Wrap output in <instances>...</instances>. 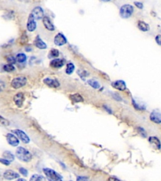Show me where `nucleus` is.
<instances>
[{"label":"nucleus","instance_id":"obj_1","mask_svg":"<svg viewBox=\"0 0 161 181\" xmlns=\"http://www.w3.org/2000/svg\"><path fill=\"white\" fill-rule=\"evenodd\" d=\"M16 156L20 161L24 162H29L32 158L31 153L26 149L20 147L16 152Z\"/></svg>","mask_w":161,"mask_h":181},{"label":"nucleus","instance_id":"obj_2","mask_svg":"<svg viewBox=\"0 0 161 181\" xmlns=\"http://www.w3.org/2000/svg\"><path fill=\"white\" fill-rule=\"evenodd\" d=\"M134 13V7L130 5H124L120 10V15L122 18L127 19L130 18Z\"/></svg>","mask_w":161,"mask_h":181},{"label":"nucleus","instance_id":"obj_3","mask_svg":"<svg viewBox=\"0 0 161 181\" xmlns=\"http://www.w3.org/2000/svg\"><path fill=\"white\" fill-rule=\"evenodd\" d=\"M44 173L49 180H61L62 179V176L56 172L55 170L49 169V168H44L43 169Z\"/></svg>","mask_w":161,"mask_h":181},{"label":"nucleus","instance_id":"obj_4","mask_svg":"<svg viewBox=\"0 0 161 181\" xmlns=\"http://www.w3.org/2000/svg\"><path fill=\"white\" fill-rule=\"evenodd\" d=\"M27 79L24 76H20L14 78L11 83V86L14 89H19L22 87L26 84Z\"/></svg>","mask_w":161,"mask_h":181},{"label":"nucleus","instance_id":"obj_5","mask_svg":"<svg viewBox=\"0 0 161 181\" xmlns=\"http://www.w3.org/2000/svg\"><path fill=\"white\" fill-rule=\"evenodd\" d=\"M13 133H15L22 142L24 143H29L30 141L29 137L25 133V132L21 130H12Z\"/></svg>","mask_w":161,"mask_h":181},{"label":"nucleus","instance_id":"obj_6","mask_svg":"<svg viewBox=\"0 0 161 181\" xmlns=\"http://www.w3.org/2000/svg\"><path fill=\"white\" fill-rule=\"evenodd\" d=\"M31 14L33 15V18L36 20H39L40 19H42L44 17V10L40 6H36V8H34Z\"/></svg>","mask_w":161,"mask_h":181},{"label":"nucleus","instance_id":"obj_7","mask_svg":"<svg viewBox=\"0 0 161 181\" xmlns=\"http://www.w3.org/2000/svg\"><path fill=\"white\" fill-rule=\"evenodd\" d=\"M26 29L29 32H33L37 29V23L36 20L33 18V15L30 13L29 18H28L27 23H26Z\"/></svg>","mask_w":161,"mask_h":181},{"label":"nucleus","instance_id":"obj_8","mask_svg":"<svg viewBox=\"0 0 161 181\" xmlns=\"http://www.w3.org/2000/svg\"><path fill=\"white\" fill-rule=\"evenodd\" d=\"M67 43V38L61 33H59L54 37V44L57 46H62Z\"/></svg>","mask_w":161,"mask_h":181},{"label":"nucleus","instance_id":"obj_9","mask_svg":"<svg viewBox=\"0 0 161 181\" xmlns=\"http://www.w3.org/2000/svg\"><path fill=\"white\" fill-rule=\"evenodd\" d=\"M6 140L13 147H17L20 143V141L17 137L12 133H8L6 135Z\"/></svg>","mask_w":161,"mask_h":181},{"label":"nucleus","instance_id":"obj_10","mask_svg":"<svg viewBox=\"0 0 161 181\" xmlns=\"http://www.w3.org/2000/svg\"><path fill=\"white\" fill-rule=\"evenodd\" d=\"M42 22L45 29L48 31L53 32L55 30V26L52 23L51 19L48 17H44L42 18Z\"/></svg>","mask_w":161,"mask_h":181},{"label":"nucleus","instance_id":"obj_11","mask_svg":"<svg viewBox=\"0 0 161 181\" xmlns=\"http://www.w3.org/2000/svg\"><path fill=\"white\" fill-rule=\"evenodd\" d=\"M25 100L24 94L22 93H18L14 96V102L18 107H22Z\"/></svg>","mask_w":161,"mask_h":181},{"label":"nucleus","instance_id":"obj_12","mask_svg":"<svg viewBox=\"0 0 161 181\" xmlns=\"http://www.w3.org/2000/svg\"><path fill=\"white\" fill-rule=\"evenodd\" d=\"M3 177L5 179L7 180H13V179H16L20 177V175L18 173L14 172L11 170H6L3 173Z\"/></svg>","mask_w":161,"mask_h":181},{"label":"nucleus","instance_id":"obj_13","mask_svg":"<svg viewBox=\"0 0 161 181\" xmlns=\"http://www.w3.org/2000/svg\"><path fill=\"white\" fill-rule=\"evenodd\" d=\"M44 84H45L47 86H48L50 87L56 88V87H58L60 86L59 82L57 80H55L51 78H45L44 80Z\"/></svg>","mask_w":161,"mask_h":181},{"label":"nucleus","instance_id":"obj_14","mask_svg":"<svg viewBox=\"0 0 161 181\" xmlns=\"http://www.w3.org/2000/svg\"><path fill=\"white\" fill-rule=\"evenodd\" d=\"M34 45H36V47H37L38 48H39V49H45V48H47V44L40 38L39 35H37L36 39H35Z\"/></svg>","mask_w":161,"mask_h":181},{"label":"nucleus","instance_id":"obj_15","mask_svg":"<svg viewBox=\"0 0 161 181\" xmlns=\"http://www.w3.org/2000/svg\"><path fill=\"white\" fill-rule=\"evenodd\" d=\"M112 86L119 91H124L126 89V84L123 81L119 80L112 83Z\"/></svg>","mask_w":161,"mask_h":181},{"label":"nucleus","instance_id":"obj_16","mask_svg":"<svg viewBox=\"0 0 161 181\" xmlns=\"http://www.w3.org/2000/svg\"><path fill=\"white\" fill-rule=\"evenodd\" d=\"M64 60L60 59H56L51 60L50 62V66L53 68H60L64 65Z\"/></svg>","mask_w":161,"mask_h":181},{"label":"nucleus","instance_id":"obj_17","mask_svg":"<svg viewBox=\"0 0 161 181\" xmlns=\"http://www.w3.org/2000/svg\"><path fill=\"white\" fill-rule=\"evenodd\" d=\"M150 118L152 121L156 123H161V113L157 112L156 111H153V112L150 114Z\"/></svg>","mask_w":161,"mask_h":181},{"label":"nucleus","instance_id":"obj_18","mask_svg":"<svg viewBox=\"0 0 161 181\" xmlns=\"http://www.w3.org/2000/svg\"><path fill=\"white\" fill-rule=\"evenodd\" d=\"M149 141L150 145L154 149H156L157 150H159L160 149V145H161L160 142L157 137H151L149 138Z\"/></svg>","mask_w":161,"mask_h":181},{"label":"nucleus","instance_id":"obj_19","mask_svg":"<svg viewBox=\"0 0 161 181\" xmlns=\"http://www.w3.org/2000/svg\"><path fill=\"white\" fill-rule=\"evenodd\" d=\"M138 28L142 32H147L149 30V25L142 21H139L138 22Z\"/></svg>","mask_w":161,"mask_h":181},{"label":"nucleus","instance_id":"obj_20","mask_svg":"<svg viewBox=\"0 0 161 181\" xmlns=\"http://www.w3.org/2000/svg\"><path fill=\"white\" fill-rule=\"evenodd\" d=\"M3 158L7 160V161H8L9 162H13L14 160H15V156L12 154V153H11L9 151H5V152H3Z\"/></svg>","mask_w":161,"mask_h":181},{"label":"nucleus","instance_id":"obj_21","mask_svg":"<svg viewBox=\"0 0 161 181\" xmlns=\"http://www.w3.org/2000/svg\"><path fill=\"white\" fill-rule=\"evenodd\" d=\"M15 59L17 62H19V63H23V62H25L26 60V56L25 55V54L23 53H20L17 55Z\"/></svg>","mask_w":161,"mask_h":181},{"label":"nucleus","instance_id":"obj_22","mask_svg":"<svg viewBox=\"0 0 161 181\" xmlns=\"http://www.w3.org/2000/svg\"><path fill=\"white\" fill-rule=\"evenodd\" d=\"M70 98L71 99V100L74 102L76 103H79V102H82L83 101V98L81 97V96L79 94H75L73 95H71Z\"/></svg>","mask_w":161,"mask_h":181},{"label":"nucleus","instance_id":"obj_23","mask_svg":"<svg viewBox=\"0 0 161 181\" xmlns=\"http://www.w3.org/2000/svg\"><path fill=\"white\" fill-rule=\"evenodd\" d=\"M88 83L94 89H99L100 87V83L94 80H89L88 81Z\"/></svg>","mask_w":161,"mask_h":181},{"label":"nucleus","instance_id":"obj_24","mask_svg":"<svg viewBox=\"0 0 161 181\" xmlns=\"http://www.w3.org/2000/svg\"><path fill=\"white\" fill-rule=\"evenodd\" d=\"M3 69H4V71L6 72H13L15 71V67L13 66V64H6V65L4 66Z\"/></svg>","mask_w":161,"mask_h":181},{"label":"nucleus","instance_id":"obj_25","mask_svg":"<svg viewBox=\"0 0 161 181\" xmlns=\"http://www.w3.org/2000/svg\"><path fill=\"white\" fill-rule=\"evenodd\" d=\"M48 55H49V58L57 57H59V52L58 50L55 49V48H53V49H52L50 51Z\"/></svg>","mask_w":161,"mask_h":181},{"label":"nucleus","instance_id":"obj_26","mask_svg":"<svg viewBox=\"0 0 161 181\" xmlns=\"http://www.w3.org/2000/svg\"><path fill=\"white\" fill-rule=\"evenodd\" d=\"M32 181H42V180H45V178H44L42 176L38 175V174H34L32 176V177L30 179Z\"/></svg>","mask_w":161,"mask_h":181},{"label":"nucleus","instance_id":"obj_27","mask_svg":"<svg viewBox=\"0 0 161 181\" xmlns=\"http://www.w3.org/2000/svg\"><path fill=\"white\" fill-rule=\"evenodd\" d=\"M74 66L73 63H69L67 65V69H66V73L67 74H71L74 70Z\"/></svg>","mask_w":161,"mask_h":181},{"label":"nucleus","instance_id":"obj_28","mask_svg":"<svg viewBox=\"0 0 161 181\" xmlns=\"http://www.w3.org/2000/svg\"><path fill=\"white\" fill-rule=\"evenodd\" d=\"M0 123H1L2 124H3V126H5V127H8L9 125L10 124V121L7 119H6V118H3L1 115H0Z\"/></svg>","mask_w":161,"mask_h":181},{"label":"nucleus","instance_id":"obj_29","mask_svg":"<svg viewBox=\"0 0 161 181\" xmlns=\"http://www.w3.org/2000/svg\"><path fill=\"white\" fill-rule=\"evenodd\" d=\"M28 41V37L26 35V33H24L22 34V37H21V38H20V43L22 44V45H24V44H26V42Z\"/></svg>","mask_w":161,"mask_h":181},{"label":"nucleus","instance_id":"obj_30","mask_svg":"<svg viewBox=\"0 0 161 181\" xmlns=\"http://www.w3.org/2000/svg\"><path fill=\"white\" fill-rule=\"evenodd\" d=\"M6 60L7 62H8V64H14L16 63V59L14 57H12V56H10V57H8L6 58Z\"/></svg>","mask_w":161,"mask_h":181},{"label":"nucleus","instance_id":"obj_31","mask_svg":"<svg viewBox=\"0 0 161 181\" xmlns=\"http://www.w3.org/2000/svg\"><path fill=\"white\" fill-rule=\"evenodd\" d=\"M19 172H20L21 174H22L24 176H27L28 175V170L25 168H20L19 169Z\"/></svg>","mask_w":161,"mask_h":181},{"label":"nucleus","instance_id":"obj_32","mask_svg":"<svg viewBox=\"0 0 161 181\" xmlns=\"http://www.w3.org/2000/svg\"><path fill=\"white\" fill-rule=\"evenodd\" d=\"M134 5L137 7L138 9H143L144 5L141 2H134Z\"/></svg>","mask_w":161,"mask_h":181},{"label":"nucleus","instance_id":"obj_33","mask_svg":"<svg viewBox=\"0 0 161 181\" xmlns=\"http://www.w3.org/2000/svg\"><path fill=\"white\" fill-rule=\"evenodd\" d=\"M0 162L2 163L4 165H8L10 164V162L7 161V160H6L5 158H0Z\"/></svg>","mask_w":161,"mask_h":181},{"label":"nucleus","instance_id":"obj_34","mask_svg":"<svg viewBox=\"0 0 161 181\" xmlns=\"http://www.w3.org/2000/svg\"><path fill=\"white\" fill-rule=\"evenodd\" d=\"M156 41L158 45L161 46V35H158L156 37Z\"/></svg>","mask_w":161,"mask_h":181},{"label":"nucleus","instance_id":"obj_35","mask_svg":"<svg viewBox=\"0 0 161 181\" xmlns=\"http://www.w3.org/2000/svg\"><path fill=\"white\" fill-rule=\"evenodd\" d=\"M5 87V84L3 82H2V81H0V92L3 91Z\"/></svg>","mask_w":161,"mask_h":181},{"label":"nucleus","instance_id":"obj_36","mask_svg":"<svg viewBox=\"0 0 161 181\" xmlns=\"http://www.w3.org/2000/svg\"><path fill=\"white\" fill-rule=\"evenodd\" d=\"M18 181H20V180H23V181H26V180H25V179H18Z\"/></svg>","mask_w":161,"mask_h":181},{"label":"nucleus","instance_id":"obj_37","mask_svg":"<svg viewBox=\"0 0 161 181\" xmlns=\"http://www.w3.org/2000/svg\"><path fill=\"white\" fill-rule=\"evenodd\" d=\"M102 2H110V0H101Z\"/></svg>","mask_w":161,"mask_h":181}]
</instances>
